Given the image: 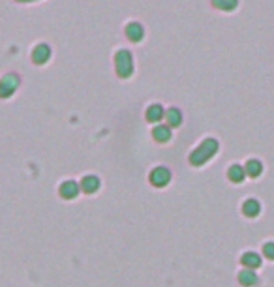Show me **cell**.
I'll return each instance as SVG.
<instances>
[{
	"instance_id": "6",
	"label": "cell",
	"mask_w": 274,
	"mask_h": 287,
	"mask_svg": "<svg viewBox=\"0 0 274 287\" xmlns=\"http://www.w3.org/2000/svg\"><path fill=\"white\" fill-rule=\"evenodd\" d=\"M126 36H128L132 41H141L143 36H145V29H143L141 23H137V21L128 23V27H126Z\"/></svg>"
},
{
	"instance_id": "12",
	"label": "cell",
	"mask_w": 274,
	"mask_h": 287,
	"mask_svg": "<svg viewBox=\"0 0 274 287\" xmlns=\"http://www.w3.org/2000/svg\"><path fill=\"white\" fill-rule=\"evenodd\" d=\"M257 212H259V203L254 201V199L244 203V214H248V216H256Z\"/></svg>"
},
{
	"instance_id": "4",
	"label": "cell",
	"mask_w": 274,
	"mask_h": 287,
	"mask_svg": "<svg viewBox=\"0 0 274 287\" xmlns=\"http://www.w3.org/2000/svg\"><path fill=\"white\" fill-rule=\"evenodd\" d=\"M171 180V173L165 169V167H156L154 171L151 173V182L156 186V188H162L165 184H169Z\"/></svg>"
},
{
	"instance_id": "11",
	"label": "cell",
	"mask_w": 274,
	"mask_h": 287,
	"mask_svg": "<svg viewBox=\"0 0 274 287\" xmlns=\"http://www.w3.org/2000/svg\"><path fill=\"white\" fill-rule=\"evenodd\" d=\"M98 188H99L98 178L96 177H85V180H83V189H85L87 194H94Z\"/></svg>"
},
{
	"instance_id": "15",
	"label": "cell",
	"mask_w": 274,
	"mask_h": 287,
	"mask_svg": "<svg viewBox=\"0 0 274 287\" xmlns=\"http://www.w3.org/2000/svg\"><path fill=\"white\" fill-rule=\"evenodd\" d=\"M240 280H242L244 285H252V283L256 281V276H252L250 272H242V274H240Z\"/></svg>"
},
{
	"instance_id": "13",
	"label": "cell",
	"mask_w": 274,
	"mask_h": 287,
	"mask_svg": "<svg viewBox=\"0 0 274 287\" xmlns=\"http://www.w3.org/2000/svg\"><path fill=\"white\" fill-rule=\"evenodd\" d=\"M229 178H231V180H235V182H240V180H242V178H244V171H242V169H240V167H231V169H229Z\"/></svg>"
},
{
	"instance_id": "8",
	"label": "cell",
	"mask_w": 274,
	"mask_h": 287,
	"mask_svg": "<svg viewBox=\"0 0 274 287\" xmlns=\"http://www.w3.org/2000/svg\"><path fill=\"white\" fill-rule=\"evenodd\" d=\"M79 194V186H77L73 180H68L60 186V196L64 197V199H73V197Z\"/></svg>"
},
{
	"instance_id": "9",
	"label": "cell",
	"mask_w": 274,
	"mask_h": 287,
	"mask_svg": "<svg viewBox=\"0 0 274 287\" xmlns=\"http://www.w3.org/2000/svg\"><path fill=\"white\" fill-rule=\"evenodd\" d=\"M163 115H165V113H163V107H162V105H158V104L151 105V107L146 109V121H148V122L162 121Z\"/></svg>"
},
{
	"instance_id": "14",
	"label": "cell",
	"mask_w": 274,
	"mask_h": 287,
	"mask_svg": "<svg viewBox=\"0 0 274 287\" xmlns=\"http://www.w3.org/2000/svg\"><path fill=\"white\" fill-rule=\"evenodd\" d=\"M242 263H244L246 267H257V265H259V257L254 255V253H246L244 257H242Z\"/></svg>"
},
{
	"instance_id": "7",
	"label": "cell",
	"mask_w": 274,
	"mask_h": 287,
	"mask_svg": "<svg viewBox=\"0 0 274 287\" xmlns=\"http://www.w3.org/2000/svg\"><path fill=\"white\" fill-rule=\"evenodd\" d=\"M152 137L156 139L158 143H165V141H169L171 139V128L165 124H158V126H154V130H152Z\"/></svg>"
},
{
	"instance_id": "3",
	"label": "cell",
	"mask_w": 274,
	"mask_h": 287,
	"mask_svg": "<svg viewBox=\"0 0 274 287\" xmlns=\"http://www.w3.org/2000/svg\"><path fill=\"white\" fill-rule=\"evenodd\" d=\"M19 85V77L13 74H8L6 77H2L0 81V98H8V96H12L15 88Z\"/></svg>"
},
{
	"instance_id": "10",
	"label": "cell",
	"mask_w": 274,
	"mask_h": 287,
	"mask_svg": "<svg viewBox=\"0 0 274 287\" xmlns=\"http://www.w3.org/2000/svg\"><path fill=\"white\" fill-rule=\"evenodd\" d=\"M165 118H167V126H179V124H181L182 122V115H181V111L179 109H175V107H173V109H169L167 111V113H165Z\"/></svg>"
},
{
	"instance_id": "17",
	"label": "cell",
	"mask_w": 274,
	"mask_h": 287,
	"mask_svg": "<svg viewBox=\"0 0 274 287\" xmlns=\"http://www.w3.org/2000/svg\"><path fill=\"white\" fill-rule=\"evenodd\" d=\"M19 2H32V0H19Z\"/></svg>"
},
{
	"instance_id": "16",
	"label": "cell",
	"mask_w": 274,
	"mask_h": 287,
	"mask_svg": "<svg viewBox=\"0 0 274 287\" xmlns=\"http://www.w3.org/2000/svg\"><path fill=\"white\" fill-rule=\"evenodd\" d=\"M248 171H250V175H257V173L261 171V167H259V163H256V161H250V165H248Z\"/></svg>"
},
{
	"instance_id": "5",
	"label": "cell",
	"mask_w": 274,
	"mask_h": 287,
	"mask_svg": "<svg viewBox=\"0 0 274 287\" xmlns=\"http://www.w3.org/2000/svg\"><path fill=\"white\" fill-rule=\"evenodd\" d=\"M51 57V47L47 45V43H38L34 47V51H32V60L36 64H45Z\"/></svg>"
},
{
	"instance_id": "2",
	"label": "cell",
	"mask_w": 274,
	"mask_h": 287,
	"mask_svg": "<svg viewBox=\"0 0 274 287\" xmlns=\"http://www.w3.org/2000/svg\"><path fill=\"white\" fill-rule=\"evenodd\" d=\"M214 152H216V141L209 139V141H205V143L190 156V160H192V163H195V165H201V163H203L207 158H210Z\"/></svg>"
},
{
	"instance_id": "1",
	"label": "cell",
	"mask_w": 274,
	"mask_h": 287,
	"mask_svg": "<svg viewBox=\"0 0 274 287\" xmlns=\"http://www.w3.org/2000/svg\"><path fill=\"white\" fill-rule=\"evenodd\" d=\"M115 66H117V74L120 77H130L132 71H134V57H132V53L126 51V49H120L115 55Z\"/></svg>"
}]
</instances>
